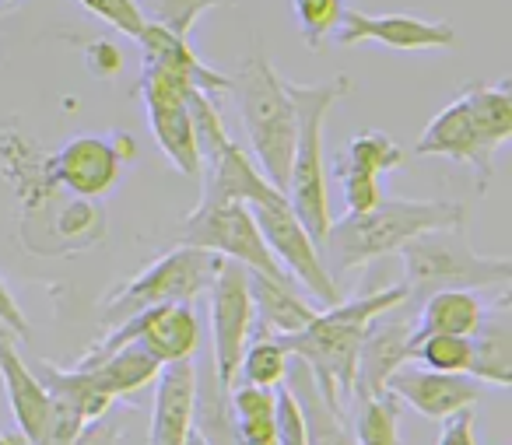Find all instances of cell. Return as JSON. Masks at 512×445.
Instances as JSON below:
<instances>
[{
  "label": "cell",
  "instance_id": "obj_1",
  "mask_svg": "<svg viewBox=\"0 0 512 445\" xmlns=\"http://www.w3.org/2000/svg\"><path fill=\"white\" fill-rule=\"evenodd\" d=\"M407 302L404 284H390V288H376L362 298L351 302L327 305L313 316V323L302 326L299 333H285L281 347L292 358L306 361L313 372L316 386H320L323 400L344 414L351 407V393H355V365H358V347H362L365 326L379 316V312L393 309V305Z\"/></svg>",
  "mask_w": 512,
  "mask_h": 445
},
{
  "label": "cell",
  "instance_id": "obj_2",
  "mask_svg": "<svg viewBox=\"0 0 512 445\" xmlns=\"http://www.w3.org/2000/svg\"><path fill=\"white\" fill-rule=\"evenodd\" d=\"M456 221H467V207L456 204V200L383 197L369 211L344 214L341 221H334L327 239L320 242V256L327 263L330 277H337L344 270L369 267L383 256L400 253V246L411 242L414 235L456 225Z\"/></svg>",
  "mask_w": 512,
  "mask_h": 445
},
{
  "label": "cell",
  "instance_id": "obj_3",
  "mask_svg": "<svg viewBox=\"0 0 512 445\" xmlns=\"http://www.w3.org/2000/svg\"><path fill=\"white\" fill-rule=\"evenodd\" d=\"M351 92V81L330 78L320 85H295L285 81V95L292 99L295 109V151H292V169H288L285 197L292 214L302 221L313 242L320 246L327 239L334 214H330V193H327V162H323V130H327V116L344 95Z\"/></svg>",
  "mask_w": 512,
  "mask_h": 445
},
{
  "label": "cell",
  "instance_id": "obj_4",
  "mask_svg": "<svg viewBox=\"0 0 512 445\" xmlns=\"http://www.w3.org/2000/svg\"><path fill=\"white\" fill-rule=\"evenodd\" d=\"M228 92L239 106L256 169L264 172L274 190L285 193L295 151V109L285 95V78L264 57V46L242 60Z\"/></svg>",
  "mask_w": 512,
  "mask_h": 445
},
{
  "label": "cell",
  "instance_id": "obj_5",
  "mask_svg": "<svg viewBox=\"0 0 512 445\" xmlns=\"http://www.w3.org/2000/svg\"><path fill=\"white\" fill-rule=\"evenodd\" d=\"M400 260H404V288L411 309H418L421 298L442 288L477 291L491 284L505 288L512 281V260L477 253L467 239V221L414 235L400 246Z\"/></svg>",
  "mask_w": 512,
  "mask_h": 445
},
{
  "label": "cell",
  "instance_id": "obj_6",
  "mask_svg": "<svg viewBox=\"0 0 512 445\" xmlns=\"http://www.w3.org/2000/svg\"><path fill=\"white\" fill-rule=\"evenodd\" d=\"M218 263L221 256L207 253V249H193V246L169 249L158 260H151L144 270H137L134 277H127L120 288L109 291V298L99 309V323L113 330L123 319L137 316L144 309L172 305V302H193L197 295H207Z\"/></svg>",
  "mask_w": 512,
  "mask_h": 445
},
{
  "label": "cell",
  "instance_id": "obj_7",
  "mask_svg": "<svg viewBox=\"0 0 512 445\" xmlns=\"http://www.w3.org/2000/svg\"><path fill=\"white\" fill-rule=\"evenodd\" d=\"M179 246L207 249V253H218L232 263H242V267L256 270V274L292 281L278 267L271 249H267L249 204H235V200H228V204H197L186 214L183 228H179Z\"/></svg>",
  "mask_w": 512,
  "mask_h": 445
},
{
  "label": "cell",
  "instance_id": "obj_8",
  "mask_svg": "<svg viewBox=\"0 0 512 445\" xmlns=\"http://www.w3.org/2000/svg\"><path fill=\"white\" fill-rule=\"evenodd\" d=\"M137 92H141L151 137H155V144L162 148V155L169 158V165L179 176L200 179V155H197V141H193L190 109H186L193 81H186L183 74L169 71V67H162V64L141 60Z\"/></svg>",
  "mask_w": 512,
  "mask_h": 445
},
{
  "label": "cell",
  "instance_id": "obj_9",
  "mask_svg": "<svg viewBox=\"0 0 512 445\" xmlns=\"http://www.w3.org/2000/svg\"><path fill=\"white\" fill-rule=\"evenodd\" d=\"M123 344H141L144 351L155 354L162 365L172 361H186L197 354L200 347V319L193 312V302H172V305H155L144 309L137 316L123 319L120 326L106 333L85 358H78V368H92L102 358H109L113 351H120Z\"/></svg>",
  "mask_w": 512,
  "mask_h": 445
},
{
  "label": "cell",
  "instance_id": "obj_10",
  "mask_svg": "<svg viewBox=\"0 0 512 445\" xmlns=\"http://www.w3.org/2000/svg\"><path fill=\"white\" fill-rule=\"evenodd\" d=\"M137 158L130 134H78L64 148L46 155V172L53 186L71 197L99 200L120 183L123 169Z\"/></svg>",
  "mask_w": 512,
  "mask_h": 445
},
{
  "label": "cell",
  "instance_id": "obj_11",
  "mask_svg": "<svg viewBox=\"0 0 512 445\" xmlns=\"http://www.w3.org/2000/svg\"><path fill=\"white\" fill-rule=\"evenodd\" d=\"M249 211H253V221H256V228H260V235H264L271 256L295 284H302L323 309L341 302L344 295L334 277H330L327 263H323L320 246H316L313 235H309L306 228H302V221L292 214L288 197L271 200V204H249Z\"/></svg>",
  "mask_w": 512,
  "mask_h": 445
},
{
  "label": "cell",
  "instance_id": "obj_12",
  "mask_svg": "<svg viewBox=\"0 0 512 445\" xmlns=\"http://www.w3.org/2000/svg\"><path fill=\"white\" fill-rule=\"evenodd\" d=\"M211 302V368L221 389H232L239 379V361L253 333V298H249V270L221 256L207 288Z\"/></svg>",
  "mask_w": 512,
  "mask_h": 445
},
{
  "label": "cell",
  "instance_id": "obj_13",
  "mask_svg": "<svg viewBox=\"0 0 512 445\" xmlns=\"http://www.w3.org/2000/svg\"><path fill=\"white\" fill-rule=\"evenodd\" d=\"M334 39L341 46L383 43L386 50L421 53V50H449L456 43V29L449 22H425L414 15H365V11L344 8Z\"/></svg>",
  "mask_w": 512,
  "mask_h": 445
},
{
  "label": "cell",
  "instance_id": "obj_14",
  "mask_svg": "<svg viewBox=\"0 0 512 445\" xmlns=\"http://www.w3.org/2000/svg\"><path fill=\"white\" fill-rule=\"evenodd\" d=\"M386 389L400 403H411L428 421H446L449 414L463 407H474L484 393V382L467 372H435V368L404 361L397 372L386 379Z\"/></svg>",
  "mask_w": 512,
  "mask_h": 445
},
{
  "label": "cell",
  "instance_id": "obj_15",
  "mask_svg": "<svg viewBox=\"0 0 512 445\" xmlns=\"http://www.w3.org/2000/svg\"><path fill=\"white\" fill-rule=\"evenodd\" d=\"M414 337V309L407 302L379 312L365 326L362 347L355 365V393L351 396H376L386 393V379L407 361V347Z\"/></svg>",
  "mask_w": 512,
  "mask_h": 445
},
{
  "label": "cell",
  "instance_id": "obj_16",
  "mask_svg": "<svg viewBox=\"0 0 512 445\" xmlns=\"http://www.w3.org/2000/svg\"><path fill=\"white\" fill-rule=\"evenodd\" d=\"M46 155L18 123H8L0 130V172L8 179V186L18 193V207H22V232L32 221L43 218V211L53 204V186L50 172H46Z\"/></svg>",
  "mask_w": 512,
  "mask_h": 445
},
{
  "label": "cell",
  "instance_id": "obj_17",
  "mask_svg": "<svg viewBox=\"0 0 512 445\" xmlns=\"http://www.w3.org/2000/svg\"><path fill=\"white\" fill-rule=\"evenodd\" d=\"M193 400H197V361L162 365L151 400L148 445H186L193 431Z\"/></svg>",
  "mask_w": 512,
  "mask_h": 445
},
{
  "label": "cell",
  "instance_id": "obj_18",
  "mask_svg": "<svg viewBox=\"0 0 512 445\" xmlns=\"http://www.w3.org/2000/svg\"><path fill=\"white\" fill-rule=\"evenodd\" d=\"M414 155L453 158V162L470 165L481 190L491 183V169H495V155H488V151L481 148V141H477L474 127H470L467 106H463L460 95H456V99L449 102V106L442 109V113L435 116L425 130H421L418 144H414Z\"/></svg>",
  "mask_w": 512,
  "mask_h": 445
},
{
  "label": "cell",
  "instance_id": "obj_19",
  "mask_svg": "<svg viewBox=\"0 0 512 445\" xmlns=\"http://www.w3.org/2000/svg\"><path fill=\"white\" fill-rule=\"evenodd\" d=\"M0 382H4V396H8L11 417H15L18 431L29 445H39L50 421V393L39 382V375L25 365L18 354L15 340H0Z\"/></svg>",
  "mask_w": 512,
  "mask_h": 445
},
{
  "label": "cell",
  "instance_id": "obj_20",
  "mask_svg": "<svg viewBox=\"0 0 512 445\" xmlns=\"http://www.w3.org/2000/svg\"><path fill=\"white\" fill-rule=\"evenodd\" d=\"M249 298H253L256 333H271V337L299 333L320 312L295 291V281H278V277L256 274V270H249Z\"/></svg>",
  "mask_w": 512,
  "mask_h": 445
},
{
  "label": "cell",
  "instance_id": "obj_21",
  "mask_svg": "<svg viewBox=\"0 0 512 445\" xmlns=\"http://www.w3.org/2000/svg\"><path fill=\"white\" fill-rule=\"evenodd\" d=\"M470 375L484 386L509 389L512 382V323H509V291H502L495 305H488L481 326L470 333Z\"/></svg>",
  "mask_w": 512,
  "mask_h": 445
},
{
  "label": "cell",
  "instance_id": "obj_22",
  "mask_svg": "<svg viewBox=\"0 0 512 445\" xmlns=\"http://www.w3.org/2000/svg\"><path fill=\"white\" fill-rule=\"evenodd\" d=\"M137 43H141V50H144V60L183 74L186 81H193V88L207 92L211 99L221 92H228V85H232L228 74H221V71H214L211 64H204V57H197V50L190 46V39L176 36L172 29H162V25H155V22H144Z\"/></svg>",
  "mask_w": 512,
  "mask_h": 445
},
{
  "label": "cell",
  "instance_id": "obj_23",
  "mask_svg": "<svg viewBox=\"0 0 512 445\" xmlns=\"http://www.w3.org/2000/svg\"><path fill=\"white\" fill-rule=\"evenodd\" d=\"M285 386H288V393L295 396V403H299V410H302V421H306V445H355L351 428L344 424V414H337V410L323 400L309 365L292 358V354H288Z\"/></svg>",
  "mask_w": 512,
  "mask_h": 445
},
{
  "label": "cell",
  "instance_id": "obj_24",
  "mask_svg": "<svg viewBox=\"0 0 512 445\" xmlns=\"http://www.w3.org/2000/svg\"><path fill=\"white\" fill-rule=\"evenodd\" d=\"M488 305L463 288L432 291L414 309V330L418 333H453V337H470L481 326Z\"/></svg>",
  "mask_w": 512,
  "mask_h": 445
},
{
  "label": "cell",
  "instance_id": "obj_25",
  "mask_svg": "<svg viewBox=\"0 0 512 445\" xmlns=\"http://www.w3.org/2000/svg\"><path fill=\"white\" fill-rule=\"evenodd\" d=\"M467 106L470 127L488 155H495L505 141L512 137V81H495V85H470L460 95Z\"/></svg>",
  "mask_w": 512,
  "mask_h": 445
},
{
  "label": "cell",
  "instance_id": "obj_26",
  "mask_svg": "<svg viewBox=\"0 0 512 445\" xmlns=\"http://www.w3.org/2000/svg\"><path fill=\"white\" fill-rule=\"evenodd\" d=\"M32 372L39 375V382L46 386V393L53 396V400L67 403V407L78 410L85 421H95L99 414H106L109 407H113V396L106 393V389L99 386V379H95L88 368H57L53 361H36V368Z\"/></svg>",
  "mask_w": 512,
  "mask_h": 445
},
{
  "label": "cell",
  "instance_id": "obj_27",
  "mask_svg": "<svg viewBox=\"0 0 512 445\" xmlns=\"http://www.w3.org/2000/svg\"><path fill=\"white\" fill-rule=\"evenodd\" d=\"M88 372L99 379V386L106 389L113 400H127V396L155 386L158 372H162V361L151 351H144L141 344H123L120 351L102 358L99 365H92Z\"/></svg>",
  "mask_w": 512,
  "mask_h": 445
},
{
  "label": "cell",
  "instance_id": "obj_28",
  "mask_svg": "<svg viewBox=\"0 0 512 445\" xmlns=\"http://www.w3.org/2000/svg\"><path fill=\"white\" fill-rule=\"evenodd\" d=\"M235 435L242 445H278V417H274V389L232 386L228 389Z\"/></svg>",
  "mask_w": 512,
  "mask_h": 445
},
{
  "label": "cell",
  "instance_id": "obj_29",
  "mask_svg": "<svg viewBox=\"0 0 512 445\" xmlns=\"http://www.w3.org/2000/svg\"><path fill=\"white\" fill-rule=\"evenodd\" d=\"M106 235V211H102L99 200H85L74 197L71 204H64V211L53 218L50 225V242H46V256L53 253H78V249H88Z\"/></svg>",
  "mask_w": 512,
  "mask_h": 445
},
{
  "label": "cell",
  "instance_id": "obj_30",
  "mask_svg": "<svg viewBox=\"0 0 512 445\" xmlns=\"http://www.w3.org/2000/svg\"><path fill=\"white\" fill-rule=\"evenodd\" d=\"M355 403V445H404L400 438V400L386 389L376 396H351Z\"/></svg>",
  "mask_w": 512,
  "mask_h": 445
},
{
  "label": "cell",
  "instance_id": "obj_31",
  "mask_svg": "<svg viewBox=\"0 0 512 445\" xmlns=\"http://www.w3.org/2000/svg\"><path fill=\"white\" fill-rule=\"evenodd\" d=\"M470 337H453V333H418L414 330L407 361H418L435 372H467L470 375Z\"/></svg>",
  "mask_w": 512,
  "mask_h": 445
},
{
  "label": "cell",
  "instance_id": "obj_32",
  "mask_svg": "<svg viewBox=\"0 0 512 445\" xmlns=\"http://www.w3.org/2000/svg\"><path fill=\"white\" fill-rule=\"evenodd\" d=\"M260 340L246 344L239 361V379L242 386H260V389H278L288 372V351L281 347L278 337L271 333H256Z\"/></svg>",
  "mask_w": 512,
  "mask_h": 445
},
{
  "label": "cell",
  "instance_id": "obj_33",
  "mask_svg": "<svg viewBox=\"0 0 512 445\" xmlns=\"http://www.w3.org/2000/svg\"><path fill=\"white\" fill-rule=\"evenodd\" d=\"M337 158L344 165H351V169L369 172V176H383V172H393L404 165L400 144L390 134H383V130H362V134H355Z\"/></svg>",
  "mask_w": 512,
  "mask_h": 445
},
{
  "label": "cell",
  "instance_id": "obj_34",
  "mask_svg": "<svg viewBox=\"0 0 512 445\" xmlns=\"http://www.w3.org/2000/svg\"><path fill=\"white\" fill-rule=\"evenodd\" d=\"M221 4H225V0H144L137 8H141L144 22H155V25H162V29H172L176 36L190 39L197 18H204L207 11L221 8Z\"/></svg>",
  "mask_w": 512,
  "mask_h": 445
},
{
  "label": "cell",
  "instance_id": "obj_35",
  "mask_svg": "<svg viewBox=\"0 0 512 445\" xmlns=\"http://www.w3.org/2000/svg\"><path fill=\"white\" fill-rule=\"evenodd\" d=\"M295 18H299V32L306 39L309 50H323L327 39H334L337 25L344 15V0H292Z\"/></svg>",
  "mask_w": 512,
  "mask_h": 445
},
{
  "label": "cell",
  "instance_id": "obj_36",
  "mask_svg": "<svg viewBox=\"0 0 512 445\" xmlns=\"http://www.w3.org/2000/svg\"><path fill=\"white\" fill-rule=\"evenodd\" d=\"M334 176H337V183H341L348 214H362V211H369V207H376L379 200H383L379 176H369V172L351 169V165H344L341 158H334Z\"/></svg>",
  "mask_w": 512,
  "mask_h": 445
},
{
  "label": "cell",
  "instance_id": "obj_37",
  "mask_svg": "<svg viewBox=\"0 0 512 445\" xmlns=\"http://www.w3.org/2000/svg\"><path fill=\"white\" fill-rule=\"evenodd\" d=\"M78 4L88 11V15L99 18V22L120 29L123 36H130V39L141 36L144 15H141V8H137V0H78Z\"/></svg>",
  "mask_w": 512,
  "mask_h": 445
},
{
  "label": "cell",
  "instance_id": "obj_38",
  "mask_svg": "<svg viewBox=\"0 0 512 445\" xmlns=\"http://www.w3.org/2000/svg\"><path fill=\"white\" fill-rule=\"evenodd\" d=\"M274 417H278V445H306V421L285 382L274 389Z\"/></svg>",
  "mask_w": 512,
  "mask_h": 445
},
{
  "label": "cell",
  "instance_id": "obj_39",
  "mask_svg": "<svg viewBox=\"0 0 512 445\" xmlns=\"http://www.w3.org/2000/svg\"><path fill=\"white\" fill-rule=\"evenodd\" d=\"M123 438V421L113 407L106 414H99L95 421H85L81 431L71 438V445H120Z\"/></svg>",
  "mask_w": 512,
  "mask_h": 445
},
{
  "label": "cell",
  "instance_id": "obj_40",
  "mask_svg": "<svg viewBox=\"0 0 512 445\" xmlns=\"http://www.w3.org/2000/svg\"><path fill=\"white\" fill-rule=\"evenodd\" d=\"M85 67L92 78L109 81L123 71V53L116 50V43H109V39H92V43L85 46Z\"/></svg>",
  "mask_w": 512,
  "mask_h": 445
},
{
  "label": "cell",
  "instance_id": "obj_41",
  "mask_svg": "<svg viewBox=\"0 0 512 445\" xmlns=\"http://www.w3.org/2000/svg\"><path fill=\"white\" fill-rule=\"evenodd\" d=\"M439 445H477L474 438V407H463L442 421Z\"/></svg>",
  "mask_w": 512,
  "mask_h": 445
},
{
  "label": "cell",
  "instance_id": "obj_42",
  "mask_svg": "<svg viewBox=\"0 0 512 445\" xmlns=\"http://www.w3.org/2000/svg\"><path fill=\"white\" fill-rule=\"evenodd\" d=\"M0 323L15 333V340L29 337V319H25L22 305H18V298L11 295V288H8V281H4V277H0Z\"/></svg>",
  "mask_w": 512,
  "mask_h": 445
},
{
  "label": "cell",
  "instance_id": "obj_43",
  "mask_svg": "<svg viewBox=\"0 0 512 445\" xmlns=\"http://www.w3.org/2000/svg\"><path fill=\"white\" fill-rule=\"evenodd\" d=\"M0 445H29V442H25V438H8L4 431H0Z\"/></svg>",
  "mask_w": 512,
  "mask_h": 445
},
{
  "label": "cell",
  "instance_id": "obj_44",
  "mask_svg": "<svg viewBox=\"0 0 512 445\" xmlns=\"http://www.w3.org/2000/svg\"><path fill=\"white\" fill-rule=\"evenodd\" d=\"M186 445H207V442H204V438L197 435V431H190V438H186Z\"/></svg>",
  "mask_w": 512,
  "mask_h": 445
},
{
  "label": "cell",
  "instance_id": "obj_45",
  "mask_svg": "<svg viewBox=\"0 0 512 445\" xmlns=\"http://www.w3.org/2000/svg\"><path fill=\"white\" fill-rule=\"evenodd\" d=\"M0 340H15V333H11V330H8V326H4V323H0Z\"/></svg>",
  "mask_w": 512,
  "mask_h": 445
}]
</instances>
